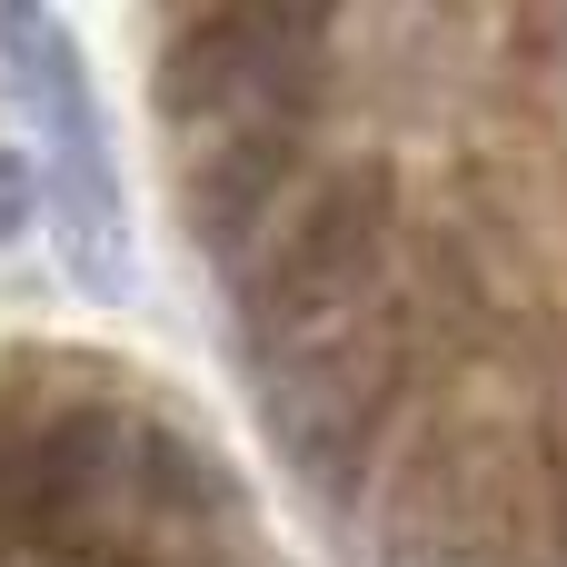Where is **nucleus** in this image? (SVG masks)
Here are the masks:
<instances>
[{
  "label": "nucleus",
  "instance_id": "obj_1",
  "mask_svg": "<svg viewBox=\"0 0 567 567\" xmlns=\"http://www.w3.org/2000/svg\"><path fill=\"white\" fill-rule=\"evenodd\" d=\"M0 70L40 130V199H50V229L80 269L90 299H120L130 289V229H120V169H110V130H100V100H90V70H80V40L60 30L50 0H0Z\"/></svg>",
  "mask_w": 567,
  "mask_h": 567
},
{
  "label": "nucleus",
  "instance_id": "obj_2",
  "mask_svg": "<svg viewBox=\"0 0 567 567\" xmlns=\"http://www.w3.org/2000/svg\"><path fill=\"white\" fill-rule=\"evenodd\" d=\"M548 478L528 488L518 449L488 429H429L389 498H379V567H538Z\"/></svg>",
  "mask_w": 567,
  "mask_h": 567
},
{
  "label": "nucleus",
  "instance_id": "obj_3",
  "mask_svg": "<svg viewBox=\"0 0 567 567\" xmlns=\"http://www.w3.org/2000/svg\"><path fill=\"white\" fill-rule=\"evenodd\" d=\"M389 249H399V189L379 159H339L299 189V209L279 219L269 259L249 269V339L259 349H289L349 309L379 299L389 279Z\"/></svg>",
  "mask_w": 567,
  "mask_h": 567
},
{
  "label": "nucleus",
  "instance_id": "obj_4",
  "mask_svg": "<svg viewBox=\"0 0 567 567\" xmlns=\"http://www.w3.org/2000/svg\"><path fill=\"white\" fill-rule=\"evenodd\" d=\"M339 0H209L169 60H159V120L169 140H219V130H259L289 120L309 100V70L329 50Z\"/></svg>",
  "mask_w": 567,
  "mask_h": 567
},
{
  "label": "nucleus",
  "instance_id": "obj_5",
  "mask_svg": "<svg viewBox=\"0 0 567 567\" xmlns=\"http://www.w3.org/2000/svg\"><path fill=\"white\" fill-rule=\"evenodd\" d=\"M259 359H269L259 399H269V429H279L289 468H309L319 488H339L359 468L369 429L389 419V399H399V359H409L399 319L369 299V309H349V319H329V329H309L289 349H259Z\"/></svg>",
  "mask_w": 567,
  "mask_h": 567
},
{
  "label": "nucleus",
  "instance_id": "obj_6",
  "mask_svg": "<svg viewBox=\"0 0 567 567\" xmlns=\"http://www.w3.org/2000/svg\"><path fill=\"white\" fill-rule=\"evenodd\" d=\"M130 449H140V429L110 419V409H60V419H40V429L0 458V528H10V538H40V548H70L80 518L130 478Z\"/></svg>",
  "mask_w": 567,
  "mask_h": 567
},
{
  "label": "nucleus",
  "instance_id": "obj_7",
  "mask_svg": "<svg viewBox=\"0 0 567 567\" xmlns=\"http://www.w3.org/2000/svg\"><path fill=\"white\" fill-rule=\"evenodd\" d=\"M289 150H299V110L289 120H259V130H219V140H189V169H179V219L199 249H239L269 199L289 189Z\"/></svg>",
  "mask_w": 567,
  "mask_h": 567
},
{
  "label": "nucleus",
  "instance_id": "obj_8",
  "mask_svg": "<svg viewBox=\"0 0 567 567\" xmlns=\"http://www.w3.org/2000/svg\"><path fill=\"white\" fill-rule=\"evenodd\" d=\"M538 478H548V548L567 558V399L548 409V439H538Z\"/></svg>",
  "mask_w": 567,
  "mask_h": 567
},
{
  "label": "nucleus",
  "instance_id": "obj_9",
  "mask_svg": "<svg viewBox=\"0 0 567 567\" xmlns=\"http://www.w3.org/2000/svg\"><path fill=\"white\" fill-rule=\"evenodd\" d=\"M40 209H50V199H40V169H30L20 150H0V249H10Z\"/></svg>",
  "mask_w": 567,
  "mask_h": 567
},
{
  "label": "nucleus",
  "instance_id": "obj_10",
  "mask_svg": "<svg viewBox=\"0 0 567 567\" xmlns=\"http://www.w3.org/2000/svg\"><path fill=\"white\" fill-rule=\"evenodd\" d=\"M50 567H159V558H130V548H90V538H70V548H50Z\"/></svg>",
  "mask_w": 567,
  "mask_h": 567
}]
</instances>
